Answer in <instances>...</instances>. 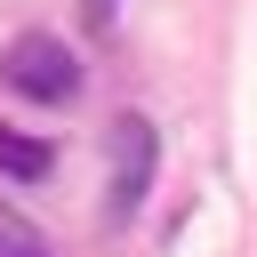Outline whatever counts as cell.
<instances>
[{
  "label": "cell",
  "mask_w": 257,
  "mask_h": 257,
  "mask_svg": "<svg viewBox=\"0 0 257 257\" xmlns=\"http://www.w3.org/2000/svg\"><path fill=\"white\" fill-rule=\"evenodd\" d=\"M48 169H56V153H48L40 137H24V128L0 120V177H8V185H40Z\"/></svg>",
  "instance_id": "obj_3"
},
{
  "label": "cell",
  "mask_w": 257,
  "mask_h": 257,
  "mask_svg": "<svg viewBox=\"0 0 257 257\" xmlns=\"http://www.w3.org/2000/svg\"><path fill=\"white\" fill-rule=\"evenodd\" d=\"M0 257H56V249H48V233H40L16 201H0Z\"/></svg>",
  "instance_id": "obj_4"
},
{
  "label": "cell",
  "mask_w": 257,
  "mask_h": 257,
  "mask_svg": "<svg viewBox=\"0 0 257 257\" xmlns=\"http://www.w3.org/2000/svg\"><path fill=\"white\" fill-rule=\"evenodd\" d=\"M88 16H96V24H104V16H112V0H88Z\"/></svg>",
  "instance_id": "obj_5"
},
{
  "label": "cell",
  "mask_w": 257,
  "mask_h": 257,
  "mask_svg": "<svg viewBox=\"0 0 257 257\" xmlns=\"http://www.w3.org/2000/svg\"><path fill=\"white\" fill-rule=\"evenodd\" d=\"M104 217L112 225H128L137 209H145V193H153V169H161V137H153V120L145 112H120L112 128H104Z\"/></svg>",
  "instance_id": "obj_1"
},
{
  "label": "cell",
  "mask_w": 257,
  "mask_h": 257,
  "mask_svg": "<svg viewBox=\"0 0 257 257\" xmlns=\"http://www.w3.org/2000/svg\"><path fill=\"white\" fill-rule=\"evenodd\" d=\"M0 88L32 96V104H72L80 96V56L56 40V32H16L0 48Z\"/></svg>",
  "instance_id": "obj_2"
}]
</instances>
